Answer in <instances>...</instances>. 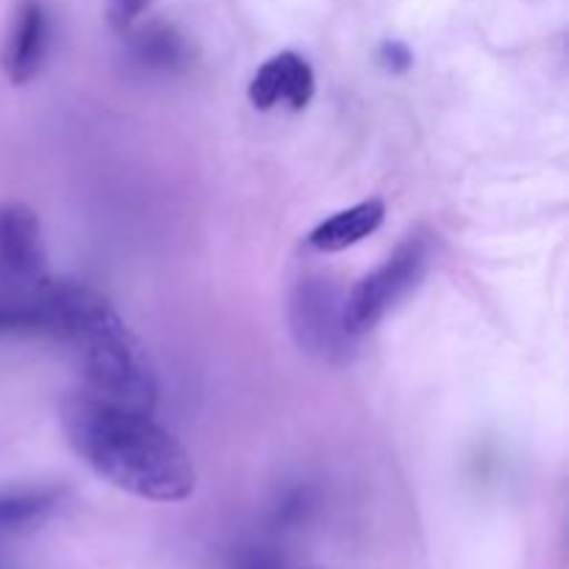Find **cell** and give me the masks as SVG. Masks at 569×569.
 Instances as JSON below:
<instances>
[{"label":"cell","mask_w":569,"mask_h":569,"mask_svg":"<svg viewBox=\"0 0 569 569\" xmlns=\"http://www.w3.org/2000/svg\"><path fill=\"white\" fill-rule=\"evenodd\" d=\"M61 428L78 459L120 492L148 503H183L194 495L192 456L153 420V411L83 389L61 403Z\"/></svg>","instance_id":"cell-1"},{"label":"cell","mask_w":569,"mask_h":569,"mask_svg":"<svg viewBox=\"0 0 569 569\" xmlns=\"http://www.w3.org/2000/svg\"><path fill=\"white\" fill-rule=\"evenodd\" d=\"M61 300L56 342L72 348L87 392L111 403L153 411L159 403V381L150 356L109 298L87 283L64 281Z\"/></svg>","instance_id":"cell-2"},{"label":"cell","mask_w":569,"mask_h":569,"mask_svg":"<svg viewBox=\"0 0 569 569\" xmlns=\"http://www.w3.org/2000/svg\"><path fill=\"white\" fill-rule=\"evenodd\" d=\"M433 242L428 233L415 231L389 253L381 267L361 278L345 295V326L361 339L370 333L395 306L403 303L431 270Z\"/></svg>","instance_id":"cell-3"},{"label":"cell","mask_w":569,"mask_h":569,"mask_svg":"<svg viewBox=\"0 0 569 569\" xmlns=\"http://www.w3.org/2000/svg\"><path fill=\"white\" fill-rule=\"evenodd\" d=\"M289 326L300 348L328 365H342L353 353L356 337L345 326V295L322 272H306L289 298Z\"/></svg>","instance_id":"cell-4"},{"label":"cell","mask_w":569,"mask_h":569,"mask_svg":"<svg viewBox=\"0 0 569 569\" xmlns=\"http://www.w3.org/2000/svg\"><path fill=\"white\" fill-rule=\"evenodd\" d=\"M48 276L39 217L22 203L0 206V287H31Z\"/></svg>","instance_id":"cell-5"},{"label":"cell","mask_w":569,"mask_h":569,"mask_svg":"<svg viewBox=\"0 0 569 569\" xmlns=\"http://www.w3.org/2000/svg\"><path fill=\"white\" fill-rule=\"evenodd\" d=\"M317 92V76L309 61L295 50H281L256 70L250 78L248 98L259 111H272L278 106H289L292 111H303Z\"/></svg>","instance_id":"cell-6"},{"label":"cell","mask_w":569,"mask_h":569,"mask_svg":"<svg viewBox=\"0 0 569 569\" xmlns=\"http://www.w3.org/2000/svg\"><path fill=\"white\" fill-rule=\"evenodd\" d=\"M50 50V17L42 0H20L3 42V72L14 87L33 81Z\"/></svg>","instance_id":"cell-7"},{"label":"cell","mask_w":569,"mask_h":569,"mask_svg":"<svg viewBox=\"0 0 569 569\" xmlns=\"http://www.w3.org/2000/svg\"><path fill=\"white\" fill-rule=\"evenodd\" d=\"M383 220H387V203L381 198L361 200V203L317 222L306 242L317 253H342V250L372 237L383 226Z\"/></svg>","instance_id":"cell-8"},{"label":"cell","mask_w":569,"mask_h":569,"mask_svg":"<svg viewBox=\"0 0 569 569\" xmlns=\"http://www.w3.org/2000/svg\"><path fill=\"white\" fill-rule=\"evenodd\" d=\"M131 59L148 72L176 76V72H183L192 64V48L172 26L153 22V26L139 28L133 33Z\"/></svg>","instance_id":"cell-9"},{"label":"cell","mask_w":569,"mask_h":569,"mask_svg":"<svg viewBox=\"0 0 569 569\" xmlns=\"http://www.w3.org/2000/svg\"><path fill=\"white\" fill-rule=\"evenodd\" d=\"M61 498H64V492L56 487L0 495V533L20 531V528L44 520L50 511H56Z\"/></svg>","instance_id":"cell-10"},{"label":"cell","mask_w":569,"mask_h":569,"mask_svg":"<svg viewBox=\"0 0 569 569\" xmlns=\"http://www.w3.org/2000/svg\"><path fill=\"white\" fill-rule=\"evenodd\" d=\"M106 3V20L117 33L131 31L139 22V17L153 6V0H103Z\"/></svg>","instance_id":"cell-11"},{"label":"cell","mask_w":569,"mask_h":569,"mask_svg":"<svg viewBox=\"0 0 569 569\" xmlns=\"http://www.w3.org/2000/svg\"><path fill=\"white\" fill-rule=\"evenodd\" d=\"M378 61H381V67L387 72L400 76V72L411 70V64H415V56H411L409 44L398 42V39H389V42H383L381 50H378Z\"/></svg>","instance_id":"cell-12"},{"label":"cell","mask_w":569,"mask_h":569,"mask_svg":"<svg viewBox=\"0 0 569 569\" xmlns=\"http://www.w3.org/2000/svg\"><path fill=\"white\" fill-rule=\"evenodd\" d=\"M244 569H283V567L272 565V561H264V559H250L248 565H244Z\"/></svg>","instance_id":"cell-13"}]
</instances>
